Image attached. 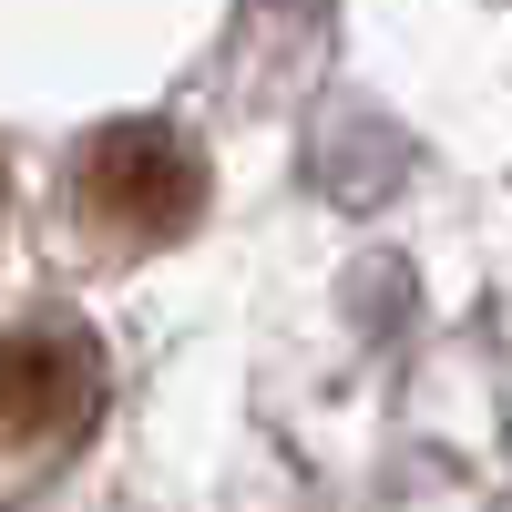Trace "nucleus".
Segmentation results:
<instances>
[{"label": "nucleus", "instance_id": "obj_1", "mask_svg": "<svg viewBox=\"0 0 512 512\" xmlns=\"http://www.w3.org/2000/svg\"><path fill=\"white\" fill-rule=\"evenodd\" d=\"M205 216V154L175 123H113L72 164V226H93L113 256H144Z\"/></svg>", "mask_w": 512, "mask_h": 512}, {"label": "nucleus", "instance_id": "obj_2", "mask_svg": "<svg viewBox=\"0 0 512 512\" xmlns=\"http://www.w3.org/2000/svg\"><path fill=\"white\" fill-rule=\"evenodd\" d=\"M103 420V338L82 318H11L0 328V472H41L93 441Z\"/></svg>", "mask_w": 512, "mask_h": 512}]
</instances>
